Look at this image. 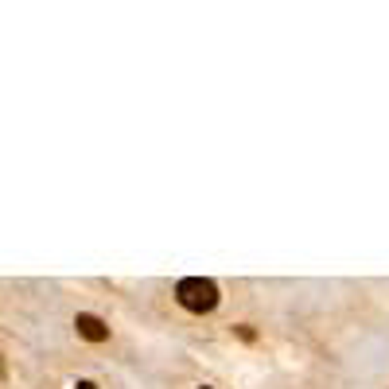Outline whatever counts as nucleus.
<instances>
[{
	"mask_svg": "<svg viewBox=\"0 0 389 389\" xmlns=\"http://www.w3.org/2000/svg\"><path fill=\"white\" fill-rule=\"evenodd\" d=\"M176 300L187 308V312L203 315V312H214L218 308V284L206 277H183L176 284Z\"/></svg>",
	"mask_w": 389,
	"mask_h": 389,
	"instance_id": "f257e3e1",
	"label": "nucleus"
},
{
	"mask_svg": "<svg viewBox=\"0 0 389 389\" xmlns=\"http://www.w3.org/2000/svg\"><path fill=\"white\" fill-rule=\"evenodd\" d=\"M74 389H98V385H93V381H78Z\"/></svg>",
	"mask_w": 389,
	"mask_h": 389,
	"instance_id": "7ed1b4c3",
	"label": "nucleus"
},
{
	"mask_svg": "<svg viewBox=\"0 0 389 389\" xmlns=\"http://www.w3.org/2000/svg\"><path fill=\"white\" fill-rule=\"evenodd\" d=\"M0 374H4V358H0Z\"/></svg>",
	"mask_w": 389,
	"mask_h": 389,
	"instance_id": "20e7f679",
	"label": "nucleus"
},
{
	"mask_svg": "<svg viewBox=\"0 0 389 389\" xmlns=\"http://www.w3.org/2000/svg\"><path fill=\"white\" fill-rule=\"evenodd\" d=\"M74 327H78V335H82L86 343H105V338H110V327H105L98 315H90V312H78Z\"/></svg>",
	"mask_w": 389,
	"mask_h": 389,
	"instance_id": "f03ea898",
	"label": "nucleus"
},
{
	"mask_svg": "<svg viewBox=\"0 0 389 389\" xmlns=\"http://www.w3.org/2000/svg\"><path fill=\"white\" fill-rule=\"evenodd\" d=\"M203 389H206V385H203Z\"/></svg>",
	"mask_w": 389,
	"mask_h": 389,
	"instance_id": "39448f33",
	"label": "nucleus"
}]
</instances>
